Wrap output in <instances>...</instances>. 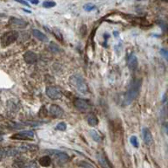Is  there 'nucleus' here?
Wrapping results in <instances>:
<instances>
[{
  "instance_id": "f257e3e1",
  "label": "nucleus",
  "mask_w": 168,
  "mask_h": 168,
  "mask_svg": "<svg viewBox=\"0 0 168 168\" xmlns=\"http://www.w3.org/2000/svg\"><path fill=\"white\" fill-rule=\"evenodd\" d=\"M140 89H141V81L140 80H134L132 82V84L128 89V92L126 93V95L124 98L123 105L128 106L129 104H131L139 96Z\"/></svg>"
},
{
  "instance_id": "f03ea898",
  "label": "nucleus",
  "mask_w": 168,
  "mask_h": 168,
  "mask_svg": "<svg viewBox=\"0 0 168 168\" xmlns=\"http://www.w3.org/2000/svg\"><path fill=\"white\" fill-rule=\"evenodd\" d=\"M69 81L71 85L81 94L87 95L89 93V89L85 80L80 74H74L70 77Z\"/></svg>"
},
{
  "instance_id": "7ed1b4c3",
  "label": "nucleus",
  "mask_w": 168,
  "mask_h": 168,
  "mask_svg": "<svg viewBox=\"0 0 168 168\" xmlns=\"http://www.w3.org/2000/svg\"><path fill=\"white\" fill-rule=\"evenodd\" d=\"M19 38V33L15 30L6 32L1 37V45L3 46H8L13 42H15Z\"/></svg>"
},
{
  "instance_id": "20e7f679",
  "label": "nucleus",
  "mask_w": 168,
  "mask_h": 168,
  "mask_svg": "<svg viewBox=\"0 0 168 168\" xmlns=\"http://www.w3.org/2000/svg\"><path fill=\"white\" fill-rule=\"evenodd\" d=\"M46 94L52 100H58L62 96L61 90L58 88L53 86H48L46 88Z\"/></svg>"
},
{
  "instance_id": "39448f33",
  "label": "nucleus",
  "mask_w": 168,
  "mask_h": 168,
  "mask_svg": "<svg viewBox=\"0 0 168 168\" xmlns=\"http://www.w3.org/2000/svg\"><path fill=\"white\" fill-rule=\"evenodd\" d=\"M74 104L75 106V108L81 111V112H87L90 109L91 106H90V103L87 100H84V99H80V98H76L74 102Z\"/></svg>"
},
{
  "instance_id": "423d86ee",
  "label": "nucleus",
  "mask_w": 168,
  "mask_h": 168,
  "mask_svg": "<svg viewBox=\"0 0 168 168\" xmlns=\"http://www.w3.org/2000/svg\"><path fill=\"white\" fill-rule=\"evenodd\" d=\"M11 137L12 139H18V140H29L33 139L34 137V132L33 131H22L19 133L12 135Z\"/></svg>"
},
{
  "instance_id": "0eeeda50",
  "label": "nucleus",
  "mask_w": 168,
  "mask_h": 168,
  "mask_svg": "<svg viewBox=\"0 0 168 168\" xmlns=\"http://www.w3.org/2000/svg\"><path fill=\"white\" fill-rule=\"evenodd\" d=\"M27 23L23 20V19H17V18H11L10 21H9V26H11V27H14V28H20V29H23V28H26L27 26Z\"/></svg>"
},
{
  "instance_id": "6e6552de",
  "label": "nucleus",
  "mask_w": 168,
  "mask_h": 168,
  "mask_svg": "<svg viewBox=\"0 0 168 168\" xmlns=\"http://www.w3.org/2000/svg\"><path fill=\"white\" fill-rule=\"evenodd\" d=\"M143 138H144V142L146 145H148V146L153 145L154 139H153V137H152L151 131L148 128L143 129Z\"/></svg>"
},
{
  "instance_id": "1a4fd4ad",
  "label": "nucleus",
  "mask_w": 168,
  "mask_h": 168,
  "mask_svg": "<svg viewBox=\"0 0 168 168\" xmlns=\"http://www.w3.org/2000/svg\"><path fill=\"white\" fill-rule=\"evenodd\" d=\"M49 112L54 117H61L64 115V110L59 105L56 104H52L50 106Z\"/></svg>"
},
{
  "instance_id": "9d476101",
  "label": "nucleus",
  "mask_w": 168,
  "mask_h": 168,
  "mask_svg": "<svg viewBox=\"0 0 168 168\" xmlns=\"http://www.w3.org/2000/svg\"><path fill=\"white\" fill-rule=\"evenodd\" d=\"M97 160H98V162H99L102 168H113L112 166L110 165L109 161L108 160L106 156H104L103 153L98 152L97 155Z\"/></svg>"
},
{
  "instance_id": "9b49d317",
  "label": "nucleus",
  "mask_w": 168,
  "mask_h": 168,
  "mask_svg": "<svg viewBox=\"0 0 168 168\" xmlns=\"http://www.w3.org/2000/svg\"><path fill=\"white\" fill-rule=\"evenodd\" d=\"M24 60L26 63L28 64H34L37 62V60H38V56L37 54L32 52V51H27L24 54Z\"/></svg>"
},
{
  "instance_id": "f8f14e48",
  "label": "nucleus",
  "mask_w": 168,
  "mask_h": 168,
  "mask_svg": "<svg viewBox=\"0 0 168 168\" xmlns=\"http://www.w3.org/2000/svg\"><path fill=\"white\" fill-rule=\"evenodd\" d=\"M127 62H128V67L131 70H135L138 66V61L134 54H132L128 56Z\"/></svg>"
},
{
  "instance_id": "ddd939ff",
  "label": "nucleus",
  "mask_w": 168,
  "mask_h": 168,
  "mask_svg": "<svg viewBox=\"0 0 168 168\" xmlns=\"http://www.w3.org/2000/svg\"><path fill=\"white\" fill-rule=\"evenodd\" d=\"M18 148L19 150V152H32V151H35L38 149V145L32 144H22Z\"/></svg>"
},
{
  "instance_id": "4468645a",
  "label": "nucleus",
  "mask_w": 168,
  "mask_h": 168,
  "mask_svg": "<svg viewBox=\"0 0 168 168\" xmlns=\"http://www.w3.org/2000/svg\"><path fill=\"white\" fill-rule=\"evenodd\" d=\"M33 35L37 39H39L41 42H47L48 41V38L46 37V35H45L42 32L37 30V29H34L33 30Z\"/></svg>"
},
{
  "instance_id": "2eb2a0df",
  "label": "nucleus",
  "mask_w": 168,
  "mask_h": 168,
  "mask_svg": "<svg viewBox=\"0 0 168 168\" xmlns=\"http://www.w3.org/2000/svg\"><path fill=\"white\" fill-rule=\"evenodd\" d=\"M39 165H40V166H42V167H49V166L51 165V162H52V161H51V159H50L49 156H44V157H42V158L39 159Z\"/></svg>"
},
{
  "instance_id": "dca6fc26",
  "label": "nucleus",
  "mask_w": 168,
  "mask_h": 168,
  "mask_svg": "<svg viewBox=\"0 0 168 168\" xmlns=\"http://www.w3.org/2000/svg\"><path fill=\"white\" fill-rule=\"evenodd\" d=\"M48 48H49V50H50L52 53H54V54H58V53L61 52V47H60L56 43H54V42H53V41L49 43Z\"/></svg>"
},
{
  "instance_id": "f3484780",
  "label": "nucleus",
  "mask_w": 168,
  "mask_h": 168,
  "mask_svg": "<svg viewBox=\"0 0 168 168\" xmlns=\"http://www.w3.org/2000/svg\"><path fill=\"white\" fill-rule=\"evenodd\" d=\"M88 124L90 126H97L98 124V118L95 115H89L88 117Z\"/></svg>"
},
{
  "instance_id": "a211bd4d",
  "label": "nucleus",
  "mask_w": 168,
  "mask_h": 168,
  "mask_svg": "<svg viewBox=\"0 0 168 168\" xmlns=\"http://www.w3.org/2000/svg\"><path fill=\"white\" fill-rule=\"evenodd\" d=\"M89 134H90L91 137L93 138V140H94L95 142H97V143L101 142V137H100V135H99V133H98L97 131L92 130V131L89 132Z\"/></svg>"
},
{
  "instance_id": "6ab92c4d",
  "label": "nucleus",
  "mask_w": 168,
  "mask_h": 168,
  "mask_svg": "<svg viewBox=\"0 0 168 168\" xmlns=\"http://www.w3.org/2000/svg\"><path fill=\"white\" fill-rule=\"evenodd\" d=\"M83 9H84V11H93V10L96 9V5L93 4H91V3H89V4H84Z\"/></svg>"
},
{
  "instance_id": "aec40b11",
  "label": "nucleus",
  "mask_w": 168,
  "mask_h": 168,
  "mask_svg": "<svg viewBox=\"0 0 168 168\" xmlns=\"http://www.w3.org/2000/svg\"><path fill=\"white\" fill-rule=\"evenodd\" d=\"M67 129V124L64 122H61L56 125V130L57 131H61V132H64Z\"/></svg>"
},
{
  "instance_id": "412c9836",
  "label": "nucleus",
  "mask_w": 168,
  "mask_h": 168,
  "mask_svg": "<svg viewBox=\"0 0 168 168\" xmlns=\"http://www.w3.org/2000/svg\"><path fill=\"white\" fill-rule=\"evenodd\" d=\"M130 142H131V144L133 145V147L138 148V145H139V144H138V139H137V137L136 136H132V137H131Z\"/></svg>"
},
{
  "instance_id": "4be33fe9",
  "label": "nucleus",
  "mask_w": 168,
  "mask_h": 168,
  "mask_svg": "<svg viewBox=\"0 0 168 168\" xmlns=\"http://www.w3.org/2000/svg\"><path fill=\"white\" fill-rule=\"evenodd\" d=\"M56 5V3L54 1H45L43 3V7L45 8H52Z\"/></svg>"
},
{
  "instance_id": "5701e85b",
  "label": "nucleus",
  "mask_w": 168,
  "mask_h": 168,
  "mask_svg": "<svg viewBox=\"0 0 168 168\" xmlns=\"http://www.w3.org/2000/svg\"><path fill=\"white\" fill-rule=\"evenodd\" d=\"M53 34H54V36L59 39V40H61V41H62V38H61V32L58 30V29H56V28H54V30H53Z\"/></svg>"
},
{
  "instance_id": "b1692460",
  "label": "nucleus",
  "mask_w": 168,
  "mask_h": 168,
  "mask_svg": "<svg viewBox=\"0 0 168 168\" xmlns=\"http://www.w3.org/2000/svg\"><path fill=\"white\" fill-rule=\"evenodd\" d=\"M23 168H38V165L36 162L32 161V162L28 163L27 165H26L25 167H23Z\"/></svg>"
},
{
  "instance_id": "393cba45",
  "label": "nucleus",
  "mask_w": 168,
  "mask_h": 168,
  "mask_svg": "<svg viewBox=\"0 0 168 168\" xmlns=\"http://www.w3.org/2000/svg\"><path fill=\"white\" fill-rule=\"evenodd\" d=\"M5 157V149L0 148V160Z\"/></svg>"
},
{
  "instance_id": "a878e982",
  "label": "nucleus",
  "mask_w": 168,
  "mask_h": 168,
  "mask_svg": "<svg viewBox=\"0 0 168 168\" xmlns=\"http://www.w3.org/2000/svg\"><path fill=\"white\" fill-rule=\"evenodd\" d=\"M16 2H19V3H20L21 4H24V5H26V6H28V7H30V5H29V4L26 2V1H25V0H15Z\"/></svg>"
},
{
  "instance_id": "bb28decb",
  "label": "nucleus",
  "mask_w": 168,
  "mask_h": 168,
  "mask_svg": "<svg viewBox=\"0 0 168 168\" xmlns=\"http://www.w3.org/2000/svg\"><path fill=\"white\" fill-rule=\"evenodd\" d=\"M160 54H163L164 55V57L166 58V59H167V51L166 50V49H161V51H160Z\"/></svg>"
},
{
  "instance_id": "cd10ccee",
  "label": "nucleus",
  "mask_w": 168,
  "mask_h": 168,
  "mask_svg": "<svg viewBox=\"0 0 168 168\" xmlns=\"http://www.w3.org/2000/svg\"><path fill=\"white\" fill-rule=\"evenodd\" d=\"M30 2L34 4H39V0H30Z\"/></svg>"
},
{
  "instance_id": "c85d7f7f",
  "label": "nucleus",
  "mask_w": 168,
  "mask_h": 168,
  "mask_svg": "<svg viewBox=\"0 0 168 168\" xmlns=\"http://www.w3.org/2000/svg\"><path fill=\"white\" fill-rule=\"evenodd\" d=\"M165 1H167V0H165Z\"/></svg>"
}]
</instances>
